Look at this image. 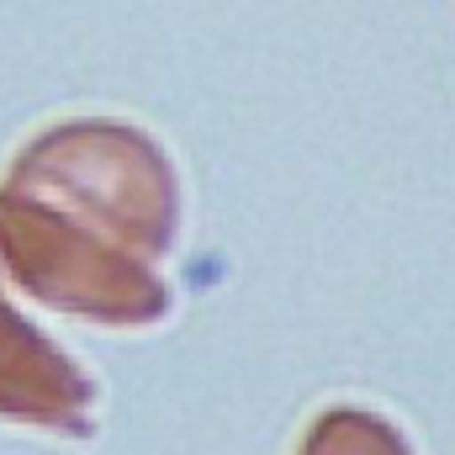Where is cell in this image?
<instances>
[{"label": "cell", "instance_id": "6da1fadb", "mask_svg": "<svg viewBox=\"0 0 455 455\" xmlns=\"http://www.w3.org/2000/svg\"><path fill=\"white\" fill-rule=\"evenodd\" d=\"M180 223L175 170L122 122H64L0 180V259L43 302L80 318L148 323L164 313L154 259Z\"/></svg>", "mask_w": 455, "mask_h": 455}]
</instances>
